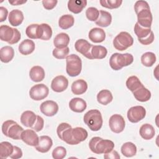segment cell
Instances as JSON below:
<instances>
[{"mask_svg": "<svg viewBox=\"0 0 159 159\" xmlns=\"http://www.w3.org/2000/svg\"><path fill=\"white\" fill-rule=\"evenodd\" d=\"M107 53V50L106 47L102 45H93L91 55L93 59H102L104 58Z\"/></svg>", "mask_w": 159, "mask_h": 159, "instance_id": "obj_34", "label": "cell"}, {"mask_svg": "<svg viewBox=\"0 0 159 159\" xmlns=\"http://www.w3.org/2000/svg\"><path fill=\"white\" fill-rule=\"evenodd\" d=\"M29 76L34 82L42 81L45 78V71L40 66H34L30 70Z\"/></svg>", "mask_w": 159, "mask_h": 159, "instance_id": "obj_29", "label": "cell"}, {"mask_svg": "<svg viewBox=\"0 0 159 159\" xmlns=\"http://www.w3.org/2000/svg\"><path fill=\"white\" fill-rule=\"evenodd\" d=\"M112 22L111 14L106 11H99V16L98 20L95 22L96 24L99 27H106L109 26Z\"/></svg>", "mask_w": 159, "mask_h": 159, "instance_id": "obj_28", "label": "cell"}, {"mask_svg": "<svg viewBox=\"0 0 159 159\" xmlns=\"http://www.w3.org/2000/svg\"><path fill=\"white\" fill-rule=\"evenodd\" d=\"M48 93V88L43 83L33 86L29 91V96L34 101H40L45 99Z\"/></svg>", "mask_w": 159, "mask_h": 159, "instance_id": "obj_11", "label": "cell"}, {"mask_svg": "<svg viewBox=\"0 0 159 159\" xmlns=\"http://www.w3.org/2000/svg\"><path fill=\"white\" fill-rule=\"evenodd\" d=\"M113 99V96L111 92L107 89H102L100 91L97 95L98 102L102 105L109 104Z\"/></svg>", "mask_w": 159, "mask_h": 159, "instance_id": "obj_33", "label": "cell"}, {"mask_svg": "<svg viewBox=\"0 0 159 159\" xmlns=\"http://www.w3.org/2000/svg\"><path fill=\"white\" fill-rule=\"evenodd\" d=\"M8 14V11L4 7H0V22H3L6 20L7 19V16Z\"/></svg>", "mask_w": 159, "mask_h": 159, "instance_id": "obj_48", "label": "cell"}, {"mask_svg": "<svg viewBox=\"0 0 159 159\" xmlns=\"http://www.w3.org/2000/svg\"><path fill=\"white\" fill-rule=\"evenodd\" d=\"M132 93L135 98L140 102L148 101L151 98V93L144 87L143 84H140L137 89H135Z\"/></svg>", "mask_w": 159, "mask_h": 159, "instance_id": "obj_20", "label": "cell"}, {"mask_svg": "<svg viewBox=\"0 0 159 159\" xmlns=\"http://www.w3.org/2000/svg\"><path fill=\"white\" fill-rule=\"evenodd\" d=\"M134 43V39L131 35L127 32H120L113 40L114 48L119 51H123L131 47Z\"/></svg>", "mask_w": 159, "mask_h": 159, "instance_id": "obj_10", "label": "cell"}, {"mask_svg": "<svg viewBox=\"0 0 159 159\" xmlns=\"http://www.w3.org/2000/svg\"><path fill=\"white\" fill-rule=\"evenodd\" d=\"M37 115L31 111H24L20 116L21 123L27 127L32 128L37 120Z\"/></svg>", "mask_w": 159, "mask_h": 159, "instance_id": "obj_23", "label": "cell"}, {"mask_svg": "<svg viewBox=\"0 0 159 159\" xmlns=\"http://www.w3.org/2000/svg\"><path fill=\"white\" fill-rule=\"evenodd\" d=\"M102 7L108 9H116L120 6L122 3V0H101L99 1Z\"/></svg>", "mask_w": 159, "mask_h": 159, "instance_id": "obj_39", "label": "cell"}, {"mask_svg": "<svg viewBox=\"0 0 159 159\" xmlns=\"http://www.w3.org/2000/svg\"><path fill=\"white\" fill-rule=\"evenodd\" d=\"M86 16L90 21H96L99 16V10L94 7H88L86 11Z\"/></svg>", "mask_w": 159, "mask_h": 159, "instance_id": "obj_41", "label": "cell"}, {"mask_svg": "<svg viewBox=\"0 0 159 159\" xmlns=\"http://www.w3.org/2000/svg\"><path fill=\"white\" fill-rule=\"evenodd\" d=\"M20 139L27 145L35 147L39 141V137L35 130L32 129H26L21 134Z\"/></svg>", "mask_w": 159, "mask_h": 159, "instance_id": "obj_17", "label": "cell"}, {"mask_svg": "<svg viewBox=\"0 0 159 159\" xmlns=\"http://www.w3.org/2000/svg\"><path fill=\"white\" fill-rule=\"evenodd\" d=\"M68 86V80L63 76L59 75L55 77L51 83L52 89L57 93H61L66 89Z\"/></svg>", "mask_w": 159, "mask_h": 159, "instance_id": "obj_16", "label": "cell"}, {"mask_svg": "<svg viewBox=\"0 0 159 159\" xmlns=\"http://www.w3.org/2000/svg\"><path fill=\"white\" fill-rule=\"evenodd\" d=\"M154 127L149 124H143L139 130L140 136L145 140H150L155 136Z\"/></svg>", "mask_w": 159, "mask_h": 159, "instance_id": "obj_32", "label": "cell"}, {"mask_svg": "<svg viewBox=\"0 0 159 159\" xmlns=\"http://www.w3.org/2000/svg\"><path fill=\"white\" fill-rule=\"evenodd\" d=\"M66 71L71 77L79 75L82 70V61L81 58L75 54H71L66 57Z\"/></svg>", "mask_w": 159, "mask_h": 159, "instance_id": "obj_8", "label": "cell"}, {"mask_svg": "<svg viewBox=\"0 0 159 159\" xmlns=\"http://www.w3.org/2000/svg\"><path fill=\"white\" fill-rule=\"evenodd\" d=\"M69 43L70 37L67 34L64 32L57 34L53 40V44L58 48H65L68 47Z\"/></svg>", "mask_w": 159, "mask_h": 159, "instance_id": "obj_30", "label": "cell"}, {"mask_svg": "<svg viewBox=\"0 0 159 159\" xmlns=\"http://www.w3.org/2000/svg\"><path fill=\"white\" fill-rule=\"evenodd\" d=\"M21 38V35L18 29L12 28L6 25H1L0 27V39L2 41L7 42L12 45L17 43Z\"/></svg>", "mask_w": 159, "mask_h": 159, "instance_id": "obj_7", "label": "cell"}, {"mask_svg": "<svg viewBox=\"0 0 159 159\" xmlns=\"http://www.w3.org/2000/svg\"><path fill=\"white\" fill-rule=\"evenodd\" d=\"M52 154V157L55 159H62L66 155V150L65 147L59 146L53 150Z\"/></svg>", "mask_w": 159, "mask_h": 159, "instance_id": "obj_42", "label": "cell"}, {"mask_svg": "<svg viewBox=\"0 0 159 159\" xmlns=\"http://www.w3.org/2000/svg\"><path fill=\"white\" fill-rule=\"evenodd\" d=\"M104 158L105 159H119L120 155L116 150H111L110 152L105 153L104 155Z\"/></svg>", "mask_w": 159, "mask_h": 159, "instance_id": "obj_47", "label": "cell"}, {"mask_svg": "<svg viewBox=\"0 0 159 159\" xmlns=\"http://www.w3.org/2000/svg\"><path fill=\"white\" fill-rule=\"evenodd\" d=\"M27 36L32 39H41L43 35V29L41 24H33L27 27L25 29Z\"/></svg>", "mask_w": 159, "mask_h": 159, "instance_id": "obj_18", "label": "cell"}, {"mask_svg": "<svg viewBox=\"0 0 159 159\" xmlns=\"http://www.w3.org/2000/svg\"><path fill=\"white\" fill-rule=\"evenodd\" d=\"M88 137V132L83 127H71L65 129L59 137V139L69 145H77L84 141Z\"/></svg>", "mask_w": 159, "mask_h": 159, "instance_id": "obj_1", "label": "cell"}, {"mask_svg": "<svg viewBox=\"0 0 159 159\" xmlns=\"http://www.w3.org/2000/svg\"><path fill=\"white\" fill-rule=\"evenodd\" d=\"M84 123L92 131H98L102 125V117L101 112L98 109L88 111L83 117Z\"/></svg>", "mask_w": 159, "mask_h": 159, "instance_id": "obj_5", "label": "cell"}, {"mask_svg": "<svg viewBox=\"0 0 159 159\" xmlns=\"http://www.w3.org/2000/svg\"><path fill=\"white\" fill-rule=\"evenodd\" d=\"M40 111L45 116L52 117L55 116L58 111V104L52 100H48L43 102L40 106Z\"/></svg>", "mask_w": 159, "mask_h": 159, "instance_id": "obj_15", "label": "cell"}, {"mask_svg": "<svg viewBox=\"0 0 159 159\" xmlns=\"http://www.w3.org/2000/svg\"><path fill=\"white\" fill-rule=\"evenodd\" d=\"M109 125L111 130L116 134L122 132L125 128V120L120 114H114L109 118Z\"/></svg>", "mask_w": 159, "mask_h": 159, "instance_id": "obj_13", "label": "cell"}, {"mask_svg": "<svg viewBox=\"0 0 159 159\" xmlns=\"http://www.w3.org/2000/svg\"><path fill=\"white\" fill-rule=\"evenodd\" d=\"M146 110L142 106H136L130 107L127 113L129 120L132 123H137L145 118Z\"/></svg>", "mask_w": 159, "mask_h": 159, "instance_id": "obj_12", "label": "cell"}, {"mask_svg": "<svg viewBox=\"0 0 159 159\" xmlns=\"http://www.w3.org/2000/svg\"><path fill=\"white\" fill-rule=\"evenodd\" d=\"M92 47V44L89 43L87 40L83 39H78L76 41L75 43V47L76 50L89 60H93L91 55V50Z\"/></svg>", "mask_w": 159, "mask_h": 159, "instance_id": "obj_14", "label": "cell"}, {"mask_svg": "<svg viewBox=\"0 0 159 159\" xmlns=\"http://www.w3.org/2000/svg\"><path fill=\"white\" fill-rule=\"evenodd\" d=\"M43 29V35L41 38V40H48L52 37V29L51 27L47 24L43 23L41 24Z\"/></svg>", "mask_w": 159, "mask_h": 159, "instance_id": "obj_43", "label": "cell"}, {"mask_svg": "<svg viewBox=\"0 0 159 159\" xmlns=\"http://www.w3.org/2000/svg\"><path fill=\"white\" fill-rule=\"evenodd\" d=\"M24 129L16 122L7 120L2 125V132L4 135L14 140H20Z\"/></svg>", "mask_w": 159, "mask_h": 159, "instance_id": "obj_6", "label": "cell"}, {"mask_svg": "<svg viewBox=\"0 0 159 159\" xmlns=\"http://www.w3.org/2000/svg\"><path fill=\"white\" fill-rule=\"evenodd\" d=\"M70 109L75 112H83L86 108V101L80 98H74L69 102Z\"/></svg>", "mask_w": 159, "mask_h": 159, "instance_id": "obj_22", "label": "cell"}, {"mask_svg": "<svg viewBox=\"0 0 159 159\" xmlns=\"http://www.w3.org/2000/svg\"><path fill=\"white\" fill-rule=\"evenodd\" d=\"M27 1H20V0H9V2L12 4V6H18V5H21L24 3H25Z\"/></svg>", "mask_w": 159, "mask_h": 159, "instance_id": "obj_49", "label": "cell"}, {"mask_svg": "<svg viewBox=\"0 0 159 159\" xmlns=\"http://www.w3.org/2000/svg\"><path fill=\"white\" fill-rule=\"evenodd\" d=\"M87 5L86 0H70L68 2V8L74 14H79Z\"/></svg>", "mask_w": 159, "mask_h": 159, "instance_id": "obj_25", "label": "cell"}, {"mask_svg": "<svg viewBox=\"0 0 159 159\" xmlns=\"http://www.w3.org/2000/svg\"><path fill=\"white\" fill-rule=\"evenodd\" d=\"M121 153L126 157H132L137 153V147L132 142H128L124 143L121 147Z\"/></svg>", "mask_w": 159, "mask_h": 159, "instance_id": "obj_35", "label": "cell"}, {"mask_svg": "<svg viewBox=\"0 0 159 159\" xmlns=\"http://www.w3.org/2000/svg\"><path fill=\"white\" fill-rule=\"evenodd\" d=\"M134 61V57L130 53H113L109 59V65L111 68L117 71L123 67L130 65Z\"/></svg>", "mask_w": 159, "mask_h": 159, "instance_id": "obj_4", "label": "cell"}, {"mask_svg": "<svg viewBox=\"0 0 159 159\" xmlns=\"http://www.w3.org/2000/svg\"><path fill=\"white\" fill-rule=\"evenodd\" d=\"M14 146L8 142H2L0 143V157L7 158L12 153Z\"/></svg>", "mask_w": 159, "mask_h": 159, "instance_id": "obj_37", "label": "cell"}, {"mask_svg": "<svg viewBox=\"0 0 159 159\" xmlns=\"http://www.w3.org/2000/svg\"><path fill=\"white\" fill-rule=\"evenodd\" d=\"M14 56V50L11 46H4L0 50V60L3 63H9Z\"/></svg>", "mask_w": 159, "mask_h": 159, "instance_id": "obj_31", "label": "cell"}, {"mask_svg": "<svg viewBox=\"0 0 159 159\" xmlns=\"http://www.w3.org/2000/svg\"><path fill=\"white\" fill-rule=\"evenodd\" d=\"M157 60L154 53L148 52L144 53L141 57L142 63L147 67H150L154 65Z\"/></svg>", "mask_w": 159, "mask_h": 159, "instance_id": "obj_38", "label": "cell"}, {"mask_svg": "<svg viewBox=\"0 0 159 159\" xmlns=\"http://www.w3.org/2000/svg\"><path fill=\"white\" fill-rule=\"evenodd\" d=\"M71 88V91L74 94L80 95L86 91L88 89V84L84 80H77L72 83Z\"/></svg>", "mask_w": 159, "mask_h": 159, "instance_id": "obj_27", "label": "cell"}, {"mask_svg": "<svg viewBox=\"0 0 159 159\" xmlns=\"http://www.w3.org/2000/svg\"><path fill=\"white\" fill-rule=\"evenodd\" d=\"M35 47V43L32 40L25 39L19 44L18 48L21 54L27 55L32 53L34 51Z\"/></svg>", "mask_w": 159, "mask_h": 159, "instance_id": "obj_26", "label": "cell"}, {"mask_svg": "<svg viewBox=\"0 0 159 159\" xmlns=\"http://www.w3.org/2000/svg\"><path fill=\"white\" fill-rule=\"evenodd\" d=\"M134 32L140 43L149 45L154 40V34L150 28H145L140 25L137 22L134 25Z\"/></svg>", "mask_w": 159, "mask_h": 159, "instance_id": "obj_9", "label": "cell"}, {"mask_svg": "<svg viewBox=\"0 0 159 159\" xmlns=\"http://www.w3.org/2000/svg\"><path fill=\"white\" fill-rule=\"evenodd\" d=\"M43 125H44L43 119L41 116H37L36 122H35L34 125L32 126V129H33L35 132H40L43 129Z\"/></svg>", "mask_w": 159, "mask_h": 159, "instance_id": "obj_44", "label": "cell"}, {"mask_svg": "<svg viewBox=\"0 0 159 159\" xmlns=\"http://www.w3.org/2000/svg\"><path fill=\"white\" fill-rule=\"evenodd\" d=\"M53 145L52 139L47 135H42L39 137L38 144L35 147L36 150L40 153L48 152Z\"/></svg>", "mask_w": 159, "mask_h": 159, "instance_id": "obj_19", "label": "cell"}, {"mask_svg": "<svg viewBox=\"0 0 159 159\" xmlns=\"http://www.w3.org/2000/svg\"><path fill=\"white\" fill-rule=\"evenodd\" d=\"M134 10L137 16V23L142 27L150 28L153 18L148 2L145 1H136Z\"/></svg>", "mask_w": 159, "mask_h": 159, "instance_id": "obj_2", "label": "cell"}, {"mask_svg": "<svg viewBox=\"0 0 159 159\" xmlns=\"http://www.w3.org/2000/svg\"><path fill=\"white\" fill-rule=\"evenodd\" d=\"M70 52V49L68 47L63 48H55L52 52L53 56L57 59H64L66 58Z\"/></svg>", "mask_w": 159, "mask_h": 159, "instance_id": "obj_40", "label": "cell"}, {"mask_svg": "<svg viewBox=\"0 0 159 159\" xmlns=\"http://www.w3.org/2000/svg\"><path fill=\"white\" fill-rule=\"evenodd\" d=\"M88 37L94 43L102 42L106 39V33L102 29L94 27L90 30Z\"/></svg>", "mask_w": 159, "mask_h": 159, "instance_id": "obj_21", "label": "cell"}, {"mask_svg": "<svg viewBox=\"0 0 159 159\" xmlns=\"http://www.w3.org/2000/svg\"><path fill=\"white\" fill-rule=\"evenodd\" d=\"M75 19L72 15L65 14L61 16L58 20V25L62 29H68L74 25Z\"/></svg>", "mask_w": 159, "mask_h": 159, "instance_id": "obj_36", "label": "cell"}, {"mask_svg": "<svg viewBox=\"0 0 159 159\" xmlns=\"http://www.w3.org/2000/svg\"><path fill=\"white\" fill-rule=\"evenodd\" d=\"M89 147L96 154H105L114 148V143L110 140L103 139L99 137H93L89 142Z\"/></svg>", "mask_w": 159, "mask_h": 159, "instance_id": "obj_3", "label": "cell"}, {"mask_svg": "<svg viewBox=\"0 0 159 159\" xmlns=\"http://www.w3.org/2000/svg\"><path fill=\"white\" fill-rule=\"evenodd\" d=\"M22 157V150L17 146H14V150L12 153L10 155V158L12 159H17V158H21Z\"/></svg>", "mask_w": 159, "mask_h": 159, "instance_id": "obj_46", "label": "cell"}, {"mask_svg": "<svg viewBox=\"0 0 159 159\" xmlns=\"http://www.w3.org/2000/svg\"><path fill=\"white\" fill-rule=\"evenodd\" d=\"M42 2L43 6L45 9H46L47 10H51L56 6V5L58 2V1H57V0H43L42 1Z\"/></svg>", "mask_w": 159, "mask_h": 159, "instance_id": "obj_45", "label": "cell"}, {"mask_svg": "<svg viewBox=\"0 0 159 159\" xmlns=\"http://www.w3.org/2000/svg\"><path fill=\"white\" fill-rule=\"evenodd\" d=\"M9 22L12 26L16 27L22 24L24 20V14L19 9H14L11 11L8 17Z\"/></svg>", "mask_w": 159, "mask_h": 159, "instance_id": "obj_24", "label": "cell"}]
</instances>
